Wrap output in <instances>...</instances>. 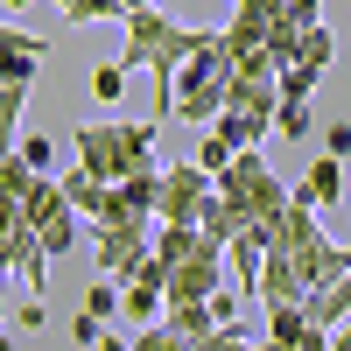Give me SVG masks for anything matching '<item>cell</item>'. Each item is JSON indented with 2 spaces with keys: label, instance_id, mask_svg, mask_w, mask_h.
<instances>
[{
  "label": "cell",
  "instance_id": "obj_32",
  "mask_svg": "<svg viewBox=\"0 0 351 351\" xmlns=\"http://www.w3.org/2000/svg\"><path fill=\"white\" fill-rule=\"evenodd\" d=\"M281 14H295L309 28V21H324V0H281Z\"/></svg>",
  "mask_w": 351,
  "mask_h": 351
},
{
  "label": "cell",
  "instance_id": "obj_34",
  "mask_svg": "<svg viewBox=\"0 0 351 351\" xmlns=\"http://www.w3.org/2000/svg\"><path fill=\"white\" fill-rule=\"evenodd\" d=\"M99 351H134V337H112V330H106V337H99Z\"/></svg>",
  "mask_w": 351,
  "mask_h": 351
},
{
  "label": "cell",
  "instance_id": "obj_12",
  "mask_svg": "<svg viewBox=\"0 0 351 351\" xmlns=\"http://www.w3.org/2000/svg\"><path fill=\"white\" fill-rule=\"evenodd\" d=\"M302 309H309V324H316V330H337V324H351V274L324 281V288H316V295H309Z\"/></svg>",
  "mask_w": 351,
  "mask_h": 351
},
{
  "label": "cell",
  "instance_id": "obj_30",
  "mask_svg": "<svg viewBox=\"0 0 351 351\" xmlns=\"http://www.w3.org/2000/svg\"><path fill=\"white\" fill-rule=\"evenodd\" d=\"M211 316L232 330V324H239V295H232V288H218V295H211Z\"/></svg>",
  "mask_w": 351,
  "mask_h": 351
},
{
  "label": "cell",
  "instance_id": "obj_37",
  "mask_svg": "<svg viewBox=\"0 0 351 351\" xmlns=\"http://www.w3.org/2000/svg\"><path fill=\"white\" fill-rule=\"evenodd\" d=\"M0 8H28V0H0Z\"/></svg>",
  "mask_w": 351,
  "mask_h": 351
},
{
  "label": "cell",
  "instance_id": "obj_3",
  "mask_svg": "<svg viewBox=\"0 0 351 351\" xmlns=\"http://www.w3.org/2000/svg\"><path fill=\"white\" fill-rule=\"evenodd\" d=\"M218 197H225V204H239L246 225H267L274 211H288L295 183H281V176L267 169V148H239V155H232V169L218 176Z\"/></svg>",
  "mask_w": 351,
  "mask_h": 351
},
{
  "label": "cell",
  "instance_id": "obj_9",
  "mask_svg": "<svg viewBox=\"0 0 351 351\" xmlns=\"http://www.w3.org/2000/svg\"><path fill=\"white\" fill-rule=\"evenodd\" d=\"M14 218H28V225H56V218H71V197H64V176H36L28 183V197H21V211Z\"/></svg>",
  "mask_w": 351,
  "mask_h": 351
},
{
  "label": "cell",
  "instance_id": "obj_20",
  "mask_svg": "<svg viewBox=\"0 0 351 351\" xmlns=\"http://www.w3.org/2000/svg\"><path fill=\"white\" fill-rule=\"evenodd\" d=\"M120 92H127V64H120V56H112V64H92V99L120 106Z\"/></svg>",
  "mask_w": 351,
  "mask_h": 351
},
{
  "label": "cell",
  "instance_id": "obj_2",
  "mask_svg": "<svg viewBox=\"0 0 351 351\" xmlns=\"http://www.w3.org/2000/svg\"><path fill=\"white\" fill-rule=\"evenodd\" d=\"M120 21H127V49H120L127 71L176 77V71L197 56V43H204V28H183L176 14H162V8H134V14H120Z\"/></svg>",
  "mask_w": 351,
  "mask_h": 351
},
{
  "label": "cell",
  "instance_id": "obj_18",
  "mask_svg": "<svg viewBox=\"0 0 351 351\" xmlns=\"http://www.w3.org/2000/svg\"><path fill=\"white\" fill-rule=\"evenodd\" d=\"M330 56H337V36H330L324 21H309V28H302V56H295V64H309V71H330Z\"/></svg>",
  "mask_w": 351,
  "mask_h": 351
},
{
  "label": "cell",
  "instance_id": "obj_4",
  "mask_svg": "<svg viewBox=\"0 0 351 351\" xmlns=\"http://www.w3.org/2000/svg\"><path fill=\"white\" fill-rule=\"evenodd\" d=\"M211 197H218V176H211V169L169 162V169H162V211H155V225H197Z\"/></svg>",
  "mask_w": 351,
  "mask_h": 351
},
{
  "label": "cell",
  "instance_id": "obj_29",
  "mask_svg": "<svg viewBox=\"0 0 351 351\" xmlns=\"http://www.w3.org/2000/svg\"><path fill=\"white\" fill-rule=\"evenodd\" d=\"M324 155H337V162L351 155V120H330L324 127Z\"/></svg>",
  "mask_w": 351,
  "mask_h": 351
},
{
  "label": "cell",
  "instance_id": "obj_5",
  "mask_svg": "<svg viewBox=\"0 0 351 351\" xmlns=\"http://www.w3.org/2000/svg\"><path fill=\"white\" fill-rule=\"evenodd\" d=\"M155 260V218H134V225H99V274L112 281H134L141 267Z\"/></svg>",
  "mask_w": 351,
  "mask_h": 351
},
{
  "label": "cell",
  "instance_id": "obj_31",
  "mask_svg": "<svg viewBox=\"0 0 351 351\" xmlns=\"http://www.w3.org/2000/svg\"><path fill=\"white\" fill-rule=\"evenodd\" d=\"M43 324H49V309H43V302H21V309H14V324H8V330H43Z\"/></svg>",
  "mask_w": 351,
  "mask_h": 351
},
{
  "label": "cell",
  "instance_id": "obj_7",
  "mask_svg": "<svg viewBox=\"0 0 351 351\" xmlns=\"http://www.w3.org/2000/svg\"><path fill=\"white\" fill-rule=\"evenodd\" d=\"M253 232L267 239V253H302V246L324 239V225H316V204H302V197H288V211H274L267 225H253Z\"/></svg>",
  "mask_w": 351,
  "mask_h": 351
},
{
  "label": "cell",
  "instance_id": "obj_10",
  "mask_svg": "<svg viewBox=\"0 0 351 351\" xmlns=\"http://www.w3.org/2000/svg\"><path fill=\"white\" fill-rule=\"evenodd\" d=\"M260 337H267L274 351H302V337H309V309H302V302H274V309H260Z\"/></svg>",
  "mask_w": 351,
  "mask_h": 351
},
{
  "label": "cell",
  "instance_id": "obj_14",
  "mask_svg": "<svg viewBox=\"0 0 351 351\" xmlns=\"http://www.w3.org/2000/svg\"><path fill=\"white\" fill-rule=\"evenodd\" d=\"M204 239H218V246H232V239H239V232H246V211H239V204H225V197H211V204H204Z\"/></svg>",
  "mask_w": 351,
  "mask_h": 351
},
{
  "label": "cell",
  "instance_id": "obj_28",
  "mask_svg": "<svg viewBox=\"0 0 351 351\" xmlns=\"http://www.w3.org/2000/svg\"><path fill=\"white\" fill-rule=\"evenodd\" d=\"M99 337H106V324H99L92 309H77V316H71V344H84V351H99Z\"/></svg>",
  "mask_w": 351,
  "mask_h": 351
},
{
  "label": "cell",
  "instance_id": "obj_25",
  "mask_svg": "<svg viewBox=\"0 0 351 351\" xmlns=\"http://www.w3.org/2000/svg\"><path fill=\"white\" fill-rule=\"evenodd\" d=\"M106 14H127V8H120V0H71V8H64L71 28H92V21H106Z\"/></svg>",
  "mask_w": 351,
  "mask_h": 351
},
{
  "label": "cell",
  "instance_id": "obj_6",
  "mask_svg": "<svg viewBox=\"0 0 351 351\" xmlns=\"http://www.w3.org/2000/svg\"><path fill=\"white\" fill-rule=\"evenodd\" d=\"M0 267H8L14 281H28V288H43L49 246H43V232L28 225V218H0Z\"/></svg>",
  "mask_w": 351,
  "mask_h": 351
},
{
  "label": "cell",
  "instance_id": "obj_11",
  "mask_svg": "<svg viewBox=\"0 0 351 351\" xmlns=\"http://www.w3.org/2000/svg\"><path fill=\"white\" fill-rule=\"evenodd\" d=\"M225 267H232V281H239V288H246V295H253V288H260V267H267V239H260V232L246 225V232H239V239H232V246H225Z\"/></svg>",
  "mask_w": 351,
  "mask_h": 351
},
{
  "label": "cell",
  "instance_id": "obj_35",
  "mask_svg": "<svg viewBox=\"0 0 351 351\" xmlns=\"http://www.w3.org/2000/svg\"><path fill=\"white\" fill-rule=\"evenodd\" d=\"M330 351H351V324H337V330H330Z\"/></svg>",
  "mask_w": 351,
  "mask_h": 351
},
{
  "label": "cell",
  "instance_id": "obj_19",
  "mask_svg": "<svg viewBox=\"0 0 351 351\" xmlns=\"http://www.w3.org/2000/svg\"><path fill=\"white\" fill-rule=\"evenodd\" d=\"M232 155H239V148H232L218 127H204V141H197V155H190V162H197V169H211V176H225V169H232Z\"/></svg>",
  "mask_w": 351,
  "mask_h": 351
},
{
  "label": "cell",
  "instance_id": "obj_13",
  "mask_svg": "<svg viewBox=\"0 0 351 351\" xmlns=\"http://www.w3.org/2000/svg\"><path fill=\"white\" fill-rule=\"evenodd\" d=\"M295 197L316 204V211H324V204H337V197H344V162H337V155L309 162V169H302V183H295Z\"/></svg>",
  "mask_w": 351,
  "mask_h": 351
},
{
  "label": "cell",
  "instance_id": "obj_39",
  "mask_svg": "<svg viewBox=\"0 0 351 351\" xmlns=\"http://www.w3.org/2000/svg\"><path fill=\"white\" fill-rule=\"evenodd\" d=\"M232 8H246V0H232Z\"/></svg>",
  "mask_w": 351,
  "mask_h": 351
},
{
  "label": "cell",
  "instance_id": "obj_33",
  "mask_svg": "<svg viewBox=\"0 0 351 351\" xmlns=\"http://www.w3.org/2000/svg\"><path fill=\"white\" fill-rule=\"evenodd\" d=\"M302 351H330V330H316V324H309V337H302Z\"/></svg>",
  "mask_w": 351,
  "mask_h": 351
},
{
  "label": "cell",
  "instance_id": "obj_22",
  "mask_svg": "<svg viewBox=\"0 0 351 351\" xmlns=\"http://www.w3.org/2000/svg\"><path fill=\"white\" fill-rule=\"evenodd\" d=\"M134 351H197L176 324H148V330H134Z\"/></svg>",
  "mask_w": 351,
  "mask_h": 351
},
{
  "label": "cell",
  "instance_id": "obj_16",
  "mask_svg": "<svg viewBox=\"0 0 351 351\" xmlns=\"http://www.w3.org/2000/svg\"><path fill=\"white\" fill-rule=\"evenodd\" d=\"M120 197L134 204L141 218H155V211H162V169H134L127 183H120Z\"/></svg>",
  "mask_w": 351,
  "mask_h": 351
},
{
  "label": "cell",
  "instance_id": "obj_26",
  "mask_svg": "<svg viewBox=\"0 0 351 351\" xmlns=\"http://www.w3.org/2000/svg\"><path fill=\"white\" fill-rule=\"evenodd\" d=\"M77 225H92V218H77V211H71V218H56V225H43V246H49V260L77 246Z\"/></svg>",
  "mask_w": 351,
  "mask_h": 351
},
{
  "label": "cell",
  "instance_id": "obj_21",
  "mask_svg": "<svg viewBox=\"0 0 351 351\" xmlns=\"http://www.w3.org/2000/svg\"><path fill=\"white\" fill-rule=\"evenodd\" d=\"M309 127H316V112H309L302 99H281V112H274V134H281V141H309Z\"/></svg>",
  "mask_w": 351,
  "mask_h": 351
},
{
  "label": "cell",
  "instance_id": "obj_15",
  "mask_svg": "<svg viewBox=\"0 0 351 351\" xmlns=\"http://www.w3.org/2000/svg\"><path fill=\"white\" fill-rule=\"evenodd\" d=\"M267 127L274 120H260V112H232V106L218 112V134L232 141V148H267Z\"/></svg>",
  "mask_w": 351,
  "mask_h": 351
},
{
  "label": "cell",
  "instance_id": "obj_23",
  "mask_svg": "<svg viewBox=\"0 0 351 351\" xmlns=\"http://www.w3.org/2000/svg\"><path fill=\"white\" fill-rule=\"evenodd\" d=\"M316 84H324V71L288 64V71H281V99H302V106H309V99H316Z\"/></svg>",
  "mask_w": 351,
  "mask_h": 351
},
{
  "label": "cell",
  "instance_id": "obj_24",
  "mask_svg": "<svg viewBox=\"0 0 351 351\" xmlns=\"http://www.w3.org/2000/svg\"><path fill=\"white\" fill-rule=\"evenodd\" d=\"M14 155L28 162V169H43V176H56L49 162H56V148H49V134H14Z\"/></svg>",
  "mask_w": 351,
  "mask_h": 351
},
{
  "label": "cell",
  "instance_id": "obj_8",
  "mask_svg": "<svg viewBox=\"0 0 351 351\" xmlns=\"http://www.w3.org/2000/svg\"><path fill=\"white\" fill-rule=\"evenodd\" d=\"M0 49H8V56H0V77H8V84H36L43 64H49V43L43 36H21V28H8Z\"/></svg>",
  "mask_w": 351,
  "mask_h": 351
},
{
  "label": "cell",
  "instance_id": "obj_38",
  "mask_svg": "<svg viewBox=\"0 0 351 351\" xmlns=\"http://www.w3.org/2000/svg\"><path fill=\"white\" fill-rule=\"evenodd\" d=\"M56 8H71V0H56Z\"/></svg>",
  "mask_w": 351,
  "mask_h": 351
},
{
  "label": "cell",
  "instance_id": "obj_36",
  "mask_svg": "<svg viewBox=\"0 0 351 351\" xmlns=\"http://www.w3.org/2000/svg\"><path fill=\"white\" fill-rule=\"evenodd\" d=\"M120 8H127V14H134V8H155V0H120Z\"/></svg>",
  "mask_w": 351,
  "mask_h": 351
},
{
  "label": "cell",
  "instance_id": "obj_1",
  "mask_svg": "<svg viewBox=\"0 0 351 351\" xmlns=\"http://www.w3.org/2000/svg\"><path fill=\"white\" fill-rule=\"evenodd\" d=\"M77 169L127 183L134 169H155V120H84L77 134Z\"/></svg>",
  "mask_w": 351,
  "mask_h": 351
},
{
  "label": "cell",
  "instance_id": "obj_17",
  "mask_svg": "<svg viewBox=\"0 0 351 351\" xmlns=\"http://www.w3.org/2000/svg\"><path fill=\"white\" fill-rule=\"evenodd\" d=\"M197 239H204L197 225H155V260H162V267H176V260L197 253Z\"/></svg>",
  "mask_w": 351,
  "mask_h": 351
},
{
  "label": "cell",
  "instance_id": "obj_27",
  "mask_svg": "<svg viewBox=\"0 0 351 351\" xmlns=\"http://www.w3.org/2000/svg\"><path fill=\"white\" fill-rule=\"evenodd\" d=\"M21 106H28V84H0V127H21Z\"/></svg>",
  "mask_w": 351,
  "mask_h": 351
}]
</instances>
